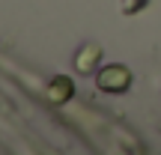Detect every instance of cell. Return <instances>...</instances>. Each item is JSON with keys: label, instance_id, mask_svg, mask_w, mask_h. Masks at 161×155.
<instances>
[{"label": "cell", "instance_id": "obj_1", "mask_svg": "<svg viewBox=\"0 0 161 155\" xmlns=\"http://www.w3.org/2000/svg\"><path fill=\"white\" fill-rule=\"evenodd\" d=\"M131 69H128L125 63H108L102 66V69L96 72V86L102 92H110V96H122V92H128V86H131Z\"/></svg>", "mask_w": 161, "mask_h": 155}, {"label": "cell", "instance_id": "obj_2", "mask_svg": "<svg viewBox=\"0 0 161 155\" xmlns=\"http://www.w3.org/2000/svg\"><path fill=\"white\" fill-rule=\"evenodd\" d=\"M98 69H102V45H96V42L80 45L78 54H75V72L92 75V72H98Z\"/></svg>", "mask_w": 161, "mask_h": 155}, {"label": "cell", "instance_id": "obj_3", "mask_svg": "<svg viewBox=\"0 0 161 155\" xmlns=\"http://www.w3.org/2000/svg\"><path fill=\"white\" fill-rule=\"evenodd\" d=\"M45 96H48L51 104L72 102V96H75V80H72L69 75H54L51 80H48V86H45Z\"/></svg>", "mask_w": 161, "mask_h": 155}, {"label": "cell", "instance_id": "obj_4", "mask_svg": "<svg viewBox=\"0 0 161 155\" xmlns=\"http://www.w3.org/2000/svg\"><path fill=\"white\" fill-rule=\"evenodd\" d=\"M146 6H149V0H125V3H122V15H137Z\"/></svg>", "mask_w": 161, "mask_h": 155}]
</instances>
